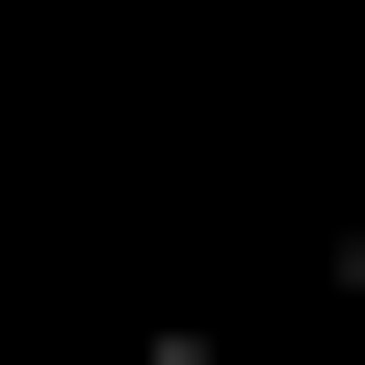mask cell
Masks as SVG:
<instances>
[{"label":"cell","mask_w":365,"mask_h":365,"mask_svg":"<svg viewBox=\"0 0 365 365\" xmlns=\"http://www.w3.org/2000/svg\"><path fill=\"white\" fill-rule=\"evenodd\" d=\"M157 365H235V339H157Z\"/></svg>","instance_id":"1"}]
</instances>
